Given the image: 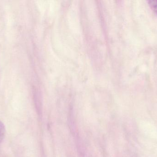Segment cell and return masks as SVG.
<instances>
[{
    "mask_svg": "<svg viewBox=\"0 0 157 157\" xmlns=\"http://www.w3.org/2000/svg\"><path fill=\"white\" fill-rule=\"evenodd\" d=\"M6 130L2 123L0 121V143L2 142L5 136Z\"/></svg>",
    "mask_w": 157,
    "mask_h": 157,
    "instance_id": "1",
    "label": "cell"
}]
</instances>
